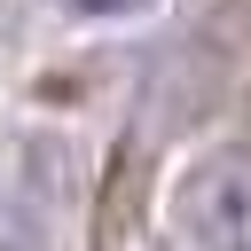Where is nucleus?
<instances>
[{
  "label": "nucleus",
  "instance_id": "f257e3e1",
  "mask_svg": "<svg viewBox=\"0 0 251 251\" xmlns=\"http://www.w3.org/2000/svg\"><path fill=\"white\" fill-rule=\"evenodd\" d=\"M173 227L196 251H251V157L212 149L173 180Z\"/></svg>",
  "mask_w": 251,
  "mask_h": 251
},
{
  "label": "nucleus",
  "instance_id": "f03ea898",
  "mask_svg": "<svg viewBox=\"0 0 251 251\" xmlns=\"http://www.w3.org/2000/svg\"><path fill=\"white\" fill-rule=\"evenodd\" d=\"M78 16H141V8H157V0H71Z\"/></svg>",
  "mask_w": 251,
  "mask_h": 251
}]
</instances>
